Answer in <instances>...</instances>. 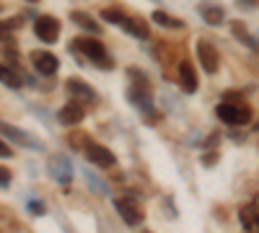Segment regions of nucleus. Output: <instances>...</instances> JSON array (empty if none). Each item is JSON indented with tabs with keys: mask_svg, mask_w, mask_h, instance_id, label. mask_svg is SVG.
Segmentation results:
<instances>
[{
	"mask_svg": "<svg viewBox=\"0 0 259 233\" xmlns=\"http://www.w3.org/2000/svg\"><path fill=\"white\" fill-rule=\"evenodd\" d=\"M101 18L109 21V24H117L119 29H124L127 34H133L138 39H148L150 31H148V24L143 18H133V16H124L119 11H101Z\"/></svg>",
	"mask_w": 259,
	"mask_h": 233,
	"instance_id": "obj_1",
	"label": "nucleus"
},
{
	"mask_svg": "<svg viewBox=\"0 0 259 233\" xmlns=\"http://www.w3.org/2000/svg\"><path fill=\"white\" fill-rule=\"evenodd\" d=\"M73 47H78L85 57H89L96 68H106V70H112L114 68V60H112V55L106 52V47L101 44L99 39H78Z\"/></svg>",
	"mask_w": 259,
	"mask_h": 233,
	"instance_id": "obj_2",
	"label": "nucleus"
},
{
	"mask_svg": "<svg viewBox=\"0 0 259 233\" xmlns=\"http://www.w3.org/2000/svg\"><path fill=\"white\" fill-rule=\"evenodd\" d=\"M215 114L221 117V122L233 124V127L246 124V122L251 119V109L246 107V104H239V101H223L221 107L215 109Z\"/></svg>",
	"mask_w": 259,
	"mask_h": 233,
	"instance_id": "obj_3",
	"label": "nucleus"
},
{
	"mask_svg": "<svg viewBox=\"0 0 259 233\" xmlns=\"http://www.w3.org/2000/svg\"><path fill=\"white\" fill-rule=\"evenodd\" d=\"M114 207H117V213L119 218L127 223V225H138L143 220V207L135 197H117L114 200Z\"/></svg>",
	"mask_w": 259,
	"mask_h": 233,
	"instance_id": "obj_4",
	"label": "nucleus"
},
{
	"mask_svg": "<svg viewBox=\"0 0 259 233\" xmlns=\"http://www.w3.org/2000/svg\"><path fill=\"white\" fill-rule=\"evenodd\" d=\"M85 158H89L94 166H101V168H112L114 163H117V158H114V153L109 151V148H104L101 143H94V140H89L85 143Z\"/></svg>",
	"mask_w": 259,
	"mask_h": 233,
	"instance_id": "obj_5",
	"label": "nucleus"
},
{
	"mask_svg": "<svg viewBox=\"0 0 259 233\" xmlns=\"http://www.w3.org/2000/svg\"><path fill=\"white\" fill-rule=\"evenodd\" d=\"M239 218H241V225L246 233H259V192L241 205L239 210Z\"/></svg>",
	"mask_w": 259,
	"mask_h": 233,
	"instance_id": "obj_6",
	"label": "nucleus"
},
{
	"mask_svg": "<svg viewBox=\"0 0 259 233\" xmlns=\"http://www.w3.org/2000/svg\"><path fill=\"white\" fill-rule=\"evenodd\" d=\"M47 171L57 184H70L73 181V166L65 156H50L47 161Z\"/></svg>",
	"mask_w": 259,
	"mask_h": 233,
	"instance_id": "obj_7",
	"label": "nucleus"
},
{
	"mask_svg": "<svg viewBox=\"0 0 259 233\" xmlns=\"http://www.w3.org/2000/svg\"><path fill=\"white\" fill-rule=\"evenodd\" d=\"M34 31L41 41L52 44V41H57V34H60V21L52 18V16H39L36 24H34Z\"/></svg>",
	"mask_w": 259,
	"mask_h": 233,
	"instance_id": "obj_8",
	"label": "nucleus"
},
{
	"mask_svg": "<svg viewBox=\"0 0 259 233\" xmlns=\"http://www.w3.org/2000/svg\"><path fill=\"white\" fill-rule=\"evenodd\" d=\"M197 57H200L202 68L207 73H215V70L221 68V55H218V50H215L207 39H200L197 41Z\"/></svg>",
	"mask_w": 259,
	"mask_h": 233,
	"instance_id": "obj_9",
	"label": "nucleus"
},
{
	"mask_svg": "<svg viewBox=\"0 0 259 233\" xmlns=\"http://www.w3.org/2000/svg\"><path fill=\"white\" fill-rule=\"evenodd\" d=\"M31 65H34L36 73H41V75H52V73H57L60 62H57V57H55L52 52L36 50V52H31Z\"/></svg>",
	"mask_w": 259,
	"mask_h": 233,
	"instance_id": "obj_10",
	"label": "nucleus"
},
{
	"mask_svg": "<svg viewBox=\"0 0 259 233\" xmlns=\"http://www.w3.org/2000/svg\"><path fill=\"white\" fill-rule=\"evenodd\" d=\"M85 117V112H83V104L80 101H75V99H70L65 107L57 112V119H60V124H78L80 119Z\"/></svg>",
	"mask_w": 259,
	"mask_h": 233,
	"instance_id": "obj_11",
	"label": "nucleus"
},
{
	"mask_svg": "<svg viewBox=\"0 0 259 233\" xmlns=\"http://www.w3.org/2000/svg\"><path fill=\"white\" fill-rule=\"evenodd\" d=\"M179 83L187 94H194L197 91V75H194V68L189 60H182L179 62Z\"/></svg>",
	"mask_w": 259,
	"mask_h": 233,
	"instance_id": "obj_12",
	"label": "nucleus"
},
{
	"mask_svg": "<svg viewBox=\"0 0 259 233\" xmlns=\"http://www.w3.org/2000/svg\"><path fill=\"white\" fill-rule=\"evenodd\" d=\"M68 94L75 99V101H96V91L91 88V86H85L83 80H78V78H70L68 80Z\"/></svg>",
	"mask_w": 259,
	"mask_h": 233,
	"instance_id": "obj_13",
	"label": "nucleus"
},
{
	"mask_svg": "<svg viewBox=\"0 0 259 233\" xmlns=\"http://www.w3.org/2000/svg\"><path fill=\"white\" fill-rule=\"evenodd\" d=\"M0 135H6V137H11V140H16V143H21V145L36 148V143H34L24 130H18V127H11V124H6V122H0Z\"/></svg>",
	"mask_w": 259,
	"mask_h": 233,
	"instance_id": "obj_14",
	"label": "nucleus"
},
{
	"mask_svg": "<svg viewBox=\"0 0 259 233\" xmlns=\"http://www.w3.org/2000/svg\"><path fill=\"white\" fill-rule=\"evenodd\" d=\"M0 83L8 88H21V83H24V78H21V73L6 68V65H0Z\"/></svg>",
	"mask_w": 259,
	"mask_h": 233,
	"instance_id": "obj_15",
	"label": "nucleus"
},
{
	"mask_svg": "<svg viewBox=\"0 0 259 233\" xmlns=\"http://www.w3.org/2000/svg\"><path fill=\"white\" fill-rule=\"evenodd\" d=\"M200 11H202V21H205V24H210V26H221L223 24V8H218V6H202Z\"/></svg>",
	"mask_w": 259,
	"mask_h": 233,
	"instance_id": "obj_16",
	"label": "nucleus"
},
{
	"mask_svg": "<svg viewBox=\"0 0 259 233\" xmlns=\"http://www.w3.org/2000/svg\"><path fill=\"white\" fill-rule=\"evenodd\" d=\"M70 18L75 21V24L80 26V29H85V31H91V34H99V24L91 18V16H85V13H80V11H73L70 13Z\"/></svg>",
	"mask_w": 259,
	"mask_h": 233,
	"instance_id": "obj_17",
	"label": "nucleus"
},
{
	"mask_svg": "<svg viewBox=\"0 0 259 233\" xmlns=\"http://www.w3.org/2000/svg\"><path fill=\"white\" fill-rule=\"evenodd\" d=\"M153 21H156L158 26H168V29H182L184 26L179 18H171L166 11H153Z\"/></svg>",
	"mask_w": 259,
	"mask_h": 233,
	"instance_id": "obj_18",
	"label": "nucleus"
},
{
	"mask_svg": "<svg viewBox=\"0 0 259 233\" xmlns=\"http://www.w3.org/2000/svg\"><path fill=\"white\" fill-rule=\"evenodd\" d=\"M21 26V18H11V21H0V36H8L11 31H16Z\"/></svg>",
	"mask_w": 259,
	"mask_h": 233,
	"instance_id": "obj_19",
	"label": "nucleus"
},
{
	"mask_svg": "<svg viewBox=\"0 0 259 233\" xmlns=\"http://www.w3.org/2000/svg\"><path fill=\"white\" fill-rule=\"evenodd\" d=\"M233 29H236V31H239V39L244 41V44H249V47H254V39L244 34V26H241V24H233Z\"/></svg>",
	"mask_w": 259,
	"mask_h": 233,
	"instance_id": "obj_20",
	"label": "nucleus"
},
{
	"mask_svg": "<svg viewBox=\"0 0 259 233\" xmlns=\"http://www.w3.org/2000/svg\"><path fill=\"white\" fill-rule=\"evenodd\" d=\"M11 184V171L6 166H0V187H8Z\"/></svg>",
	"mask_w": 259,
	"mask_h": 233,
	"instance_id": "obj_21",
	"label": "nucleus"
},
{
	"mask_svg": "<svg viewBox=\"0 0 259 233\" xmlns=\"http://www.w3.org/2000/svg\"><path fill=\"white\" fill-rule=\"evenodd\" d=\"M29 210H31L34 215H45V210H47V207L41 205V202H29Z\"/></svg>",
	"mask_w": 259,
	"mask_h": 233,
	"instance_id": "obj_22",
	"label": "nucleus"
},
{
	"mask_svg": "<svg viewBox=\"0 0 259 233\" xmlns=\"http://www.w3.org/2000/svg\"><path fill=\"white\" fill-rule=\"evenodd\" d=\"M0 156H3V158H11V156H13V151H11V145H6L3 140H0Z\"/></svg>",
	"mask_w": 259,
	"mask_h": 233,
	"instance_id": "obj_23",
	"label": "nucleus"
},
{
	"mask_svg": "<svg viewBox=\"0 0 259 233\" xmlns=\"http://www.w3.org/2000/svg\"><path fill=\"white\" fill-rule=\"evenodd\" d=\"M29 3H36V0H29Z\"/></svg>",
	"mask_w": 259,
	"mask_h": 233,
	"instance_id": "obj_24",
	"label": "nucleus"
}]
</instances>
